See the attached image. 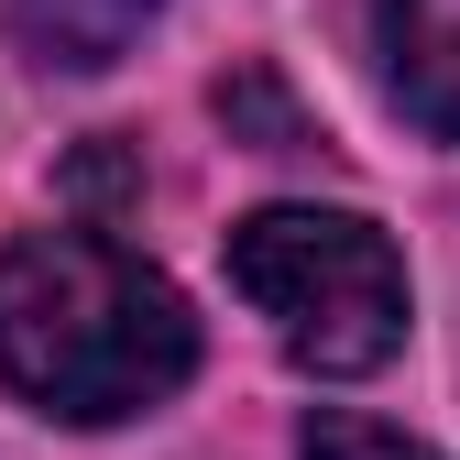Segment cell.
Segmentation results:
<instances>
[{"mask_svg": "<svg viewBox=\"0 0 460 460\" xmlns=\"http://www.w3.org/2000/svg\"><path fill=\"white\" fill-rule=\"evenodd\" d=\"M307 460H438V449L394 438V428H373V417H307Z\"/></svg>", "mask_w": 460, "mask_h": 460, "instance_id": "8992f818", "label": "cell"}, {"mask_svg": "<svg viewBox=\"0 0 460 460\" xmlns=\"http://www.w3.org/2000/svg\"><path fill=\"white\" fill-rule=\"evenodd\" d=\"M230 285L274 329V351L329 384L384 373L406 351V263L351 208H252L230 230Z\"/></svg>", "mask_w": 460, "mask_h": 460, "instance_id": "7a4b0ae2", "label": "cell"}, {"mask_svg": "<svg viewBox=\"0 0 460 460\" xmlns=\"http://www.w3.org/2000/svg\"><path fill=\"white\" fill-rule=\"evenodd\" d=\"M198 373V318L143 252L99 230H22L0 252V384L22 406L110 428Z\"/></svg>", "mask_w": 460, "mask_h": 460, "instance_id": "6da1fadb", "label": "cell"}, {"mask_svg": "<svg viewBox=\"0 0 460 460\" xmlns=\"http://www.w3.org/2000/svg\"><path fill=\"white\" fill-rule=\"evenodd\" d=\"M373 55H384L394 110L460 143V0H373Z\"/></svg>", "mask_w": 460, "mask_h": 460, "instance_id": "3957f363", "label": "cell"}, {"mask_svg": "<svg viewBox=\"0 0 460 460\" xmlns=\"http://www.w3.org/2000/svg\"><path fill=\"white\" fill-rule=\"evenodd\" d=\"M164 12V0H12V33L33 66L55 77H99V66H121V55L143 44V22Z\"/></svg>", "mask_w": 460, "mask_h": 460, "instance_id": "277c9868", "label": "cell"}, {"mask_svg": "<svg viewBox=\"0 0 460 460\" xmlns=\"http://www.w3.org/2000/svg\"><path fill=\"white\" fill-rule=\"evenodd\" d=\"M219 121H252V132H263V154H307V143H318L296 110L274 99V77H219Z\"/></svg>", "mask_w": 460, "mask_h": 460, "instance_id": "5b68a950", "label": "cell"}]
</instances>
